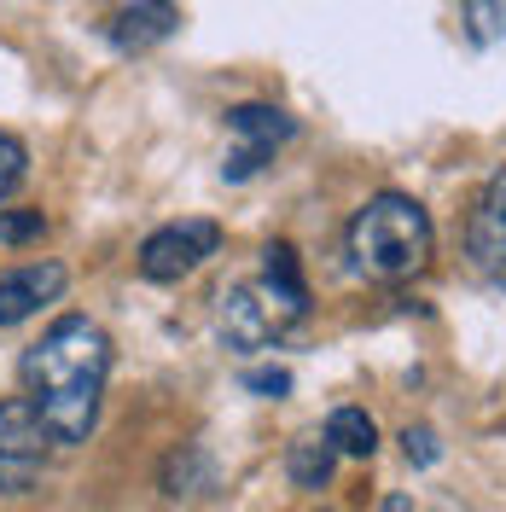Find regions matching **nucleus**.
I'll return each instance as SVG.
<instances>
[{
	"instance_id": "ddd939ff",
	"label": "nucleus",
	"mask_w": 506,
	"mask_h": 512,
	"mask_svg": "<svg viewBox=\"0 0 506 512\" xmlns=\"http://www.w3.org/2000/svg\"><path fill=\"white\" fill-rule=\"evenodd\" d=\"M24 163H30V158H24V146H18L12 134H0V198L24 181Z\"/></svg>"
},
{
	"instance_id": "1a4fd4ad",
	"label": "nucleus",
	"mask_w": 506,
	"mask_h": 512,
	"mask_svg": "<svg viewBox=\"0 0 506 512\" xmlns=\"http://www.w3.org/2000/svg\"><path fill=\"white\" fill-rule=\"evenodd\" d=\"M175 30H181V12H175V6H123V12L111 18V41H117L123 53H146V47L169 41Z\"/></svg>"
},
{
	"instance_id": "423d86ee",
	"label": "nucleus",
	"mask_w": 506,
	"mask_h": 512,
	"mask_svg": "<svg viewBox=\"0 0 506 512\" xmlns=\"http://www.w3.org/2000/svg\"><path fill=\"white\" fill-rule=\"evenodd\" d=\"M285 326H291V315L274 309L262 297V286H233L222 297V338L233 350H268Z\"/></svg>"
},
{
	"instance_id": "7ed1b4c3",
	"label": "nucleus",
	"mask_w": 506,
	"mask_h": 512,
	"mask_svg": "<svg viewBox=\"0 0 506 512\" xmlns=\"http://www.w3.org/2000/svg\"><path fill=\"white\" fill-rule=\"evenodd\" d=\"M47 425L35 414V402L12 396L0 402V495H24L35 489L41 466H47Z\"/></svg>"
},
{
	"instance_id": "20e7f679",
	"label": "nucleus",
	"mask_w": 506,
	"mask_h": 512,
	"mask_svg": "<svg viewBox=\"0 0 506 512\" xmlns=\"http://www.w3.org/2000/svg\"><path fill=\"white\" fill-rule=\"evenodd\" d=\"M227 128L239 134V146H233L227 163H222L227 181H251L256 169L274 158V146H285V140L297 134V123H291L285 111H274V105H233V111H227Z\"/></svg>"
},
{
	"instance_id": "f257e3e1",
	"label": "nucleus",
	"mask_w": 506,
	"mask_h": 512,
	"mask_svg": "<svg viewBox=\"0 0 506 512\" xmlns=\"http://www.w3.org/2000/svg\"><path fill=\"white\" fill-rule=\"evenodd\" d=\"M111 373V338L88 315H64L24 355V384L53 443H88Z\"/></svg>"
},
{
	"instance_id": "4468645a",
	"label": "nucleus",
	"mask_w": 506,
	"mask_h": 512,
	"mask_svg": "<svg viewBox=\"0 0 506 512\" xmlns=\"http://www.w3.org/2000/svg\"><path fill=\"white\" fill-rule=\"evenodd\" d=\"M245 390H256V396H285L291 390V373L285 367H251L245 373Z\"/></svg>"
},
{
	"instance_id": "dca6fc26",
	"label": "nucleus",
	"mask_w": 506,
	"mask_h": 512,
	"mask_svg": "<svg viewBox=\"0 0 506 512\" xmlns=\"http://www.w3.org/2000/svg\"><path fill=\"white\" fill-rule=\"evenodd\" d=\"M466 18H472L477 41H495V35L506 30V12H501V6H466Z\"/></svg>"
},
{
	"instance_id": "f03ea898",
	"label": "nucleus",
	"mask_w": 506,
	"mask_h": 512,
	"mask_svg": "<svg viewBox=\"0 0 506 512\" xmlns=\"http://www.w3.org/2000/svg\"><path fill=\"white\" fill-rule=\"evenodd\" d=\"M431 245H437L431 216L413 204L408 192L367 198L355 210V222H349V256H355V268H367L379 280H408V274H419L431 262Z\"/></svg>"
},
{
	"instance_id": "2eb2a0df",
	"label": "nucleus",
	"mask_w": 506,
	"mask_h": 512,
	"mask_svg": "<svg viewBox=\"0 0 506 512\" xmlns=\"http://www.w3.org/2000/svg\"><path fill=\"white\" fill-rule=\"evenodd\" d=\"M402 443H408L413 466H431V460H437V431H425V425H408V431H402Z\"/></svg>"
},
{
	"instance_id": "6e6552de",
	"label": "nucleus",
	"mask_w": 506,
	"mask_h": 512,
	"mask_svg": "<svg viewBox=\"0 0 506 512\" xmlns=\"http://www.w3.org/2000/svg\"><path fill=\"white\" fill-rule=\"evenodd\" d=\"M64 291V268L59 262H30V268H18V274H6L0 280V326H18V320H30L41 303H53Z\"/></svg>"
},
{
	"instance_id": "9d476101",
	"label": "nucleus",
	"mask_w": 506,
	"mask_h": 512,
	"mask_svg": "<svg viewBox=\"0 0 506 512\" xmlns=\"http://www.w3.org/2000/svg\"><path fill=\"white\" fill-rule=\"evenodd\" d=\"M332 460H338V448L326 443V437H303V443H291L285 454V472L297 489H320V483L332 478Z\"/></svg>"
},
{
	"instance_id": "9b49d317",
	"label": "nucleus",
	"mask_w": 506,
	"mask_h": 512,
	"mask_svg": "<svg viewBox=\"0 0 506 512\" xmlns=\"http://www.w3.org/2000/svg\"><path fill=\"white\" fill-rule=\"evenodd\" d=\"M326 443L338 448V454H361V460H367V454L379 448V425L361 414V408H338L332 425H326Z\"/></svg>"
},
{
	"instance_id": "39448f33",
	"label": "nucleus",
	"mask_w": 506,
	"mask_h": 512,
	"mask_svg": "<svg viewBox=\"0 0 506 512\" xmlns=\"http://www.w3.org/2000/svg\"><path fill=\"white\" fill-rule=\"evenodd\" d=\"M216 245H222V227H216V222L158 227V233L140 245V274H146V280H158V286H169V280L192 274L204 256H216Z\"/></svg>"
},
{
	"instance_id": "f3484780",
	"label": "nucleus",
	"mask_w": 506,
	"mask_h": 512,
	"mask_svg": "<svg viewBox=\"0 0 506 512\" xmlns=\"http://www.w3.org/2000/svg\"><path fill=\"white\" fill-rule=\"evenodd\" d=\"M384 512H413V507L402 501V495H390V501H384Z\"/></svg>"
},
{
	"instance_id": "f8f14e48",
	"label": "nucleus",
	"mask_w": 506,
	"mask_h": 512,
	"mask_svg": "<svg viewBox=\"0 0 506 512\" xmlns=\"http://www.w3.org/2000/svg\"><path fill=\"white\" fill-rule=\"evenodd\" d=\"M41 233H47L41 210H6V216H0V245H30Z\"/></svg>"
},
{
	"instance_id": "0eeeda50",
	"label": "nucleus",
	"mask_w": 506,
	"mask_h": 512,
	"mask_svg": "<svg viewBox=\"0 0 506 512\" xmlns=\"http://www.w3.org/2000/svg\"><path fill=\"white\" fill-rule=\"evenodd\" d=\"M472 262L489 280L506 286V169L483 187V198L472 210Z\"/></svg>"
}]
</instances>
